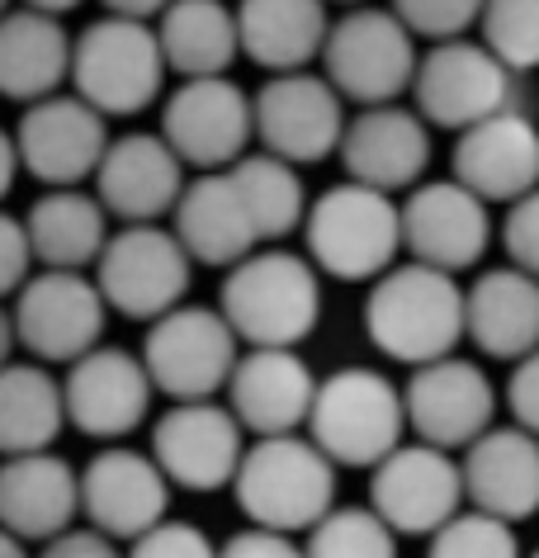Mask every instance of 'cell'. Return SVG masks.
Here are the masks:
<instances>
[{"mask_svg": "<svg viewBox=\"0 0 539 558\" xmlns=\"http://www.w3.org/2000/svg\"><path fill=\"white\" fill-rule=\"evenodd\" d=\"M218 313L252 351H294L322 317V284L308 256L294 251H252L223 279Z\"/></svg>", "mask_w": 539, "mask_h": 558, "instance_id": "obj_1", "label": "cell"}, {"mask_svg": "<svg viewBox=\"0 0 539 558\" xmlns=\"http://www.w3.org/2000/svg\"><path fill=\"white\" fill-rule=\"evenodd\" d=\"M365 331L383 355L403 365H431L464 341V289L431 265H393L375 279L365 303Z\"/></svg>", "mask_w": 539, "mask_h": 558, "instance_id": "obj_2", "label": "cell"}, {"mask_svg": "<svg viewBox=\"0 0 539 558\" xmlns=\"http://www.w3.org/2000/svg\"><path fill=\"white\" fill-rule=\"evenodd\" d=\"M237 507L252 515L256 530L303 535L336 511V464L308 436H266L242 454L232 478Z\"/></svg>", "mask_w": 539, "mask_h": 558, "instance_id": "obj_3", "label": "cell"}, {"mask_svg": "<svg viewBox=\"0 0 539 558\" xmlns=\"http://www.w3.org/2000/svg\"><path fill=\"white\" fill-rule=\"evenodd\" d=\"M407 430V408L393 379L379 369L345 365L327 379H317V398L308 412V440L331 464L345 469H375L383 464Z\"/></svg>", "mask_w": 539, "mask_h": 558, "instance_id": "obj_4", "label": "cell"}, {"mask_svg": "<svg viewBox=\"0 0 539 558\" xmlns=\"http://www.w3.org/2000/svg\"><path fill=\"white\" fill-rule=\"evenodd\" d=\"M303 236L313 270H327L331 279H379L403 251V214L393 194L341 180L308 204Z\"/></svg>", "mask_w": 539, "mask_h": 558, "instance_id": "obj_5", "label": "cell"}, {"mask_svg": "<svg viewBox=\"0 0 539 558\" xmlns=\"http://www.w3.org/2000/svg\"><path fill=\"white\" fill-rule=\"evenodd\" d=\"M417 62V38L383 5L345 10L322 44V76L341 100H355L359 109L393 105L403 90H412Z\"/></svg>", "mask_w": 539, "mask_h": 558, "instance_id": "obj_6", "label": "cell"}, {"mask_svg": "<svg viewBox=\"0 0 539 558\" xmlns=\"http://www.w3.org/2000/svg\"><path fill=\"white\" fill-rule=\"evenodd\" d=\"M72 86L105 119H133L157 105L166 86V58L157 24L105 15L72 44Z\"/></svg>", "mask_w": 539, "mask_h": 558, "instance_id": "obj_7", "label": "cell"}, {"mask_svg": "<svg viewBox=\"0 0 539 558\" xmlns=\"http://www.w3.org/2000/svg\"><path fill=\"white\" fill-rule=\"evenodd\" d=\"M237 360V331L218 308H199V303H180V308L157 317L143 341L151 388L175 402H209L213 393H223Z\"/></svg>", "mask_w": 539, "mask_h": 558, "instance_id": "obj_8", "label": "cell"}, {"mask_svg": "<svg viewBox=\"0 0 539 558\" xmlns=\"http://www.w3.org/2000/svg\"><path fill=\"white\" fill-rule=\"evenodd\" d=\"M195 260L175 242V232L157 222H133L109 236V246L95 260V284L105 303L133 323H157L171 308H180L189 294Z\"/></svg>", "mask_w": 539, "mask_h": 558, "instance_id": "obj_9", "label": "cell"}, {"mask_svg": "<svg viewBox=\"0 0 539 558\" xmlns=\"http://www.w3.org/2000/svg\"><path fill=\"white\" fill-rule=\"evenodd\" d=\"M161 137L185 161V171L189 166L199 175L228 171L246 157V143L256 137L252 95L228 76L180 81L161 109Z\"/></svg>", "mask_w": 539, "mask_h": 558, "instance_id": "obj_10", "label": "cell"}, {"mask_svg": "<svg viewBox=\"0 0 539 558\" xmlns=\"http://www.w3.org/2000/svg\"><path fill=\"white\" fill-rule=\"evenodd\" d=\"M15 341L44 365H76L105 337L109 303L100 284L76 270H38L15 294Z\"/></svg>", "mask_w": 539, "mask_h": 558, "instance_id": "obj_11", "label": "cell"}, {"mask_svg": "<svg viewBox=\"0 0 539 558\" xmlns=\"http://www.w3.org/2000/svg\"><path fill=\"white\" fill-rule=\"evenodd\" d=\"M109 143V119L81 95H48L24 109L15 129L20 166L48 190H81V180H95Z\"/></svg>", "mask_w": 539, "mask_h": 558, "instance_id": "obj_12", "label": "cell"}, {"mask_svg": "<svg viewBox=\"0 0 539 558\" xmlns=\"http://www.w3.org/2000/svg\"><path fill=\"white\" fill-rule=\"evenodd\" d=\"M252 119L260 147L289 166L336 157L345 137V100L331 90L327 76L313 72L270 76L252 100Z\"/></svg>", "mask_w": 539, "mask_h": 558, "instance_id": "obj_13", "label": "cell"}, {"mask_svg": "<svg viewBox=\"0 0 539 558\" xmlns=\"http://www.w3.org/2000/svg\"><path fill=\"white\" fill-rule=\"evenodd\" d=\"M464 473L460 459L436 445H397V450L375 464L369 478V511L379 515L393 535H436L460 515Z\"/></svg>", "mask_w": 539, "mask_h": 558, "instance_id": "obj_14", "label": "cell"}, {"mask_svg": "<svg viewBox=\"0 0 539 558\" xmlns=\"http://www.w3.org/2000/svg\"><path fill=\"white\" fill-rule=\"evenodd\" d=\"M412 95H417V114L426 123L464 133L511 109V72L482 44L450 38V44H436L417 62Z\"/></svg>", "mask_w": 539, "mask_h": 558, "instance_id": "obj_15", "label": "cell"}, {"mask_svg": "<svg viewBox=\"0 0 539 558\" xmlns=\"http://www.w3.org/2000/svg\"><path fill=\"white\" fill-rule=\"evenodd\" d=\"M242 422L223 402H175L157 416L151 430V459L166 473V483L189 493H218L242 469Z\"/></svg>", "mask_w": 539, "mask_h": 558, "instance_id": "obj_16", "label": "cell"}, {"mask_svg": "<svg viewBox=\"0 0 539 558\" xmlns=\"http://www.w3.org/2000/svg\"><path fill=\"white\" fill-rule=\"evenodd\" d=\"M407 426L421 436V445L436 450H468L482 430H492L497 416V388L474 360L445 355L421 365L403 388Z\"/></svg>", "mask_w": 539, "mask_h": 558, "instance_id": "obj_17", "label": "cell"}, {"mask_svg": "<svg viewBox=\"0 0 539 558\" xmlns=\"http://www.w3.org/2000/svg\"><path fill=\"white\" fill-rule=\"evenodd\" d=\"M403 214V251H412L417 265L460 275L488 256L492 246V214L474 190L460 180H431L407 194Z\"/></svg>", "mask_w": 539, "mask_h": 558, "instance_id": "obj_18", "label": "cell"}, {"mask_svg": "<svg viewBox=\"0 0 539 558\" xmlns=\"http://www.w3.org/2000/svg\"><path fill=\"white\" fill-rule=\"evenodd\" d=\"M151 393L157 388H151L143 355H128L119 345H95L62 379L66 422L95 440H119L143 426L151 412Z\"/></svg>", "mask_w": 539, "mask_h": 558, "instance_id": "obj_19", "label": "cell"}, {"mask_svg": "<svg viewBox=\"0 0 539 558\" xmlns=\"http://www.w3.org/2000/svg\"><path fill=\"white\" fill-rule=\"evenodd\" d=\"M166 507H171V483L151 454L100 450L81 469V511L90 530H100L114 544H133L151 525H161Z\"/></svg>", "mask_w": 539, "mask_h": 558, "instance_id": "obj_20", "label": "cell"}, {"mask_svg": "<svg viewBox=\"0 0 539 558\" xmlns=\"http://www.w3.org/2000/svg\"><path fill=\"white\" fill-rule=\"evenodd\" d=\"M185 161L166 147L161 133H123L109 143L100 171H95V199L105 204L109 218L123 228L133 222H157L175 214L185 194Z\"/></svg>", "mask_w": 539, "mask_h": 558, "instance_id": "obj_21", "label": "cell"}, {"mask_svg": "<svg viewBox=\"0 0 539 558\" xmlns=\"http://www.w3.org/2000/svg\"><path fill=\"white\" fill-rule=\"evenodd\" d=\"M336 157L345 161V175L355 185L397 194L412 190L431 161V133L417 109L403 105H375L359 109L355 119H345V137Z\"/></svg>", "mask_w": 539, "mask_h": 558, "instance_id": "obj_22", "label": "cell"}, {"mask_svg": "<svg viewBox=\"0 0 539 558\" xmlns=\"http://www.w3.org/2000/svg\"><path fill=\"white\" fill-rule=\"evenodd\" d=\"M454 180L482 204H516L539 190V129L516 109L474 123L454 143Z\"/></svg>", "mask_w": 539, "mask_h": 558, "instance_id": "obj_23", "label": "cell"}, {"mask_svg": "<svg viewBox=\"0 0 539 558\" xmlns=\"http://www.w3.org/2000/svg\"><path fill=\"white\" fill-rule=\"evenodd\" d=\"M228 408L242 422V430L266 436H294L308 426L313 398H317V374L298 351H246L228 379Z\"/></svg>", "mask_w": 539, "mask_h": 558, "instance_id": "obj_24", "label": "cell"}, {"mask_svg": "<svg viewBox=\"0 0 539 558\" xmlns=\"http://www.w3.org/2000/svg\"><path fill=\"white\" fill-rule=\"evenodd\" d=\"M81 515V473L62 454L38 450L0 459V530L15 539H58Z\"/></svg>", "mask_w": 539, "mask_h": 558, "instance_id": "obj_25", "label": "cell"}, {"mask_svg": "<svg viewBox=\"0 0 539 558\" xmlns=\"http://www.w3.org/2000/svg\"><path fill=\"white\" fill-rule=\"evenodd\" d=\"M464 501L474 511L516 525L539 511V440L520 426H492L460 459Z\"/></svg>", "mask_w": 539, "mask_h": 558, "instance_id": "obj_26", "label": "cell"}, {"mask_svg": "<svg viewBox=\"0 0 539 558\" xmlns=\"http://www.w3.org/2000/svg\"><path fill=\"white\" fill-rule=\"evenodd\" d=\"M171 218H175V228H171L175 242L185 246V256L195 265L232 270L237 260L260 251V232H256V222L246 214V204L228 171L199 175L195 185H185Z\"/></svg>", "mask_w": 539, "mask_h": 558, "instance_id": "obj_27", "label": "cell"}, {"mask_svg": "<svg viewBox=\"0 0 539 558\" xmlns=\"http://www.w3.org/2000/svg\"><path fill=\"white\" fill-rule=\"evenodd\" d=\"M464 337L492 360H525L539 351V279L516 265L482 270L464 289Z\"/></svg>", "mask_w": 539, "mask_h": 558, "instance_id": "obj_28", "label": "cell"}, {"mask_svg": "<svg viewBox=\"0 0 539 558\" xmlns=\"http://www.w3.org/2000/svg\"><path fill=\"white\" fill-rule=\"evenodd\" d=\"M72 44L58 15L38 10H5L0 15V95L20 105H38L62 95L72 81Z\"/></svg>", "mask_w": 539, "mask_h": 558, "instance_id": "obj_29", "label": "cell"}, {"mask_svg": "<svg viewBox=\"0 0 539 558\" xmlns=\"http://www.w3.org/2000/svg\"><path fill=\"white\" fill-rule=\"evenodd\" d=\"M327 0H242L237 5V38L242 52L270 76L308 72L327 44Z\"/></svg>", "mask_w": 539, "mask_h": 558, "instance_id": "obj_30", "label": "cell"}, {"mask_svg": "<svg viewBox=\"0 0 539 558\" xmlns=\"http://www.w3.org/2000/svg\"><path fill=\"white\" fill-rule=\"evenodd\" d=\"M157 44L166 72H175L180 81L228 76L242 52L237 10L223 0H171L157 20Z\"/></svg>", "mask_w": 539, "mask_h": 558, "instance_id": "obj_31", "label": "cell"}, {"mask_svg": "<svg viewBox=\"0 0 539 558\" xmlns=\"http://www.w3.org/2000/svg\"><path fill=\"white\" fill-rule=\"evenodd\" d=\"M24 232L34 246V265L44 270H86L100 260L109 246V214L105 204L86 190H48L29 214H24Z\"/></svg>", "mask_w": 539, "mask_h": 558, "instance_id": "obj_32", "label": "cell"}, {"mask_svg": "<svg viewBox=\"0 0 539 558\" xmlns=\"http://www.w3.org/2000/svg\"><path fill=\"white\" fill-rule=\"evenodd\" d=\"M66 402L62 384L44 365L0 369V459L38 454L62 436Z\"/></svg>", "mask_w": 539, "mask_h": 558, "instance_id": "obj_33", "label": "cell"}, {"mask_svg": "<svg viewBox=\"0 0 539 558\" xmlns=\"http://www.w3.org/2000/svg\"><path fill=\"white\" fill-rule=\"evenodd\" d=\"M228 175L242 194L246 214L256 222L260 242H280V236L303 228V218H308V194H303L298 166L260 151V157H242L237 166H228Z\"/></svg>", "mask_w": 539, "mask_h": 558, "instance_id": "obj_34", "label": "cell"}, {"mask_svg": "<svg viewBox=\"0 0 539 558\" xmlns=\"http://www.w3.org/2000/svg\"><path fill=\"white\" fill-rule=\"evenodd\" d=\"M308 558H397V535L369 507H336L308 530Z\"/></svg>", "mask_w": 539, "mask_h": 558, "instance_id": "obj_35", "label": "cell"}, {"mask_svg": "<svg viewBox=\"0 0 539 558\" xmlns=\"http://www.w3.org/2000/svg\"><path fill=\"white\" fill-rule=\"evenodd\" d=\"M478 29H482V48L511 76L539 66V0H488Z\"/></svg>", "mask_w": 539, "mask_h": 558, "instance_id": "obj_36", "label": "cell"}, {"mask_svg": "<svg viewBox=\"0 0 539 558\" xmlns=\"http://www.w3.org/2000/svg\"><path fill=\"white\" fill-rule=\"evenodd\" d=\"M426 558H520L516 530L497 515L482 511H460L450 525H440L431 535Z\"/></svg>", "mask_w": 539, "mask_h": 558, "instance_id": "obj_37", "label": "cell"}, {"mask_svg": "<svg viewBox=\"0 0 539 558\" xmlns=\"http://www.w3.org/2000/svg\"><path fill=\"white\" fill-rule=\"evenodd\" d=\"M488 0H393V15L407 24L412 38H431V44H450L464 38L482 20Z\"/></svg>", "mask_w": 539, "mask_h": 558, "instance_id": "obj_38", "label": "cell"}, {"mask_svg": "<svg viewBox=\"0 0 539 558\" xmlns=\"http://www.w3.org/2000/svg\"><path fill=\"white\" fill-rule=\"evenodd\" d=\"M123 558H218L213 539L189 521H161L147 535H137Z\"/></svg>", "mask_w": 539, "mask_h": 558, "instance_id": "obj_39", "label": "cell"}, {"mask_svg": "<svg viewBox=\"0 0 539 558\" xmlns=\"http://www.w3.org/2000/svg\"><path fill=\"white\" fill-rule=\"evenodd\" d=\"M502 246H506V256L516 270L539 279V190H530L525 199H516L506 208Z\"/></svg>", "mask_w": 539, "mask_h": 558, "instance_id": "obj_40", "label": "cell"}, {"mask_svg": "<svg viewBox=\"0 0 539 558\" xmlns=\"http://www.w3.org/2000/svg\"><path fill=\"white\" fill-rule=\"evenodd\" d=\"M34 275V246L29 232H24V218H10L0 208V303L10 294H20Z\"/></svg>", "mask_w": 539, "mask_h": 558, "instance_id": "obj_41", "label": "cell"}, {"mask_svg": "<svg viewBox=\"0 0 539 558\" xmlns=\"http://www.w3.org/2000/svg\"><path fill=\"white\" fill-rule=\"evenodd\" d=\"M506 408L516 416V426L539 440V351L516 360V374L506 384Z\"/></svg>", "mask_w": 539, "mask_h": 558, "instance_id": "obj_42", "label": "cell"}, {"mask_svg": "<svg viewBox=\"0 0 539 558\" xmlns=\"http://www.w3.org/2000/svg\"><path fill=\"white\" fill-rule=\"evenodd\" d=\"M218 558H308L303 554V544H294V535H274V530H242V535H232Z\"/></svg>", "mask_w": 539, "mask_h": 558, "instance_id": "obj_43", "label": "cell"}, {"mask_svg": "<svg viewBox=\"0 0 539 558\" xmlns=\"http://www.w3.org/2000/svg\"><path fill=\"white\" fill-rule=\"evenodd\" d=\"M38 558H123L119 554V544L109 539V535H100V530H66V535H58V539H48L44 544V554Z\"/></svg>", "mask_w": 539, "mask_h": 558, "instance_id": "obj_44", "label": "cell"}, {"mask_svg": "<svg viewBox=\"0 0 539 558\" xmlns=\"http://www.w3.org/2000/svg\"><path fill=\"white\" fill-rule=\"evenodd\" d=\"M100 5L109 10V15L119 20H137V24H157L161 10L171 5V0H100Z\"/></svg>", "mask_w": 539, "mask_h": 558, "instance_id": "obj_45", "label": "cell"}, {"mask_svg": "<svg viewBox=\"0 0 539 558\" xmlns=\"http://www.w3.org/2000/svg\"><path fill=\"white\" fill-rule=\"evenodd\" d=\"M20 175V151H15V133L0 129V199L10 194V185H15Z\"/></svg>", "mask_w": 539, "mask_h": 558, "instance_id": "obj_46", "label": "cell"}, {"mask_svg": "<svg viewBox=\"0 0 539 558\" xmlns=\"http://www.w3.org/2000/svg\"><path fill=\"white\" fill-rule=\"evenodd\" d=\"M15 317H10V308H5V303H0V369H5L10 365V351H15Z\"/></svg>", "mask_w": 539, "mask_h": 558, "instance_id": "obj_47", "label": "cell"}, {"mask_svg": "<svg viewBox=\"0 0 539 558\" xmlns=\"http://www.w3.org/2000/svg\"><path fill=\"white\" fill-rule=\"evenodd\" d=\"M20 5H24V10H38V15H58V20H62L66 10L81 5V0H20Z\"/></svg>", "mask_w": 539, "mask_h": 558, "instance_id": "obj_48", "label": "cell"}, {"mask_svg": "<svg viewBox=\"0 0 539 558\" xmlns=\"http://www.w3.org/2000/svg\"><path fill=\"white\" fill-rule=\"evenodd\" d=\"M0 558H29V549H24V539H15L10 530H0Z\"/></svg>", "mask_w": 539, "mask_h": 558, "instance_id": "obj_49", "label": "cell"}, {"mask_svg": "<svg viewBox=\"0 0 539 558\" xmlns=\"http://www.w3.org/2000/svg\"><path fill=\"white\" fill-rule=\"evenodd\" d=\"M336 5H351L355 10V5H369V0H336Z\"/></svg>", "mask_w": 539, "mask_h": 558, "instance_id": "obj_50", "label": "cell"}, {"mask_svg": "<svg viewBox=\"0 0 539 558\" xmlns=\"http://www.w3.org/2000/svg\"><path fill=\"white\" fill-rule=\"evenodd\" d=\"M5 10H10V0H0V15H5Z\"/></svg>", "mask_w": 539, "mask_h": 558, "instance_id": "obj_51", "label": "cell"}, {"mask_svg": "<svg viewBox=\"0 0 539 558\" xmlns=\"http://www.w3.org/2000/svg\"><path fill=\"white\" fill-rule=\"evenodd\" d=\"M535 558H539V554H535Z\"/></svg>", "mask_w": 539, "mask_h": 558, "instance_id": "obj_52", "label": "cell"}]
</instances>
